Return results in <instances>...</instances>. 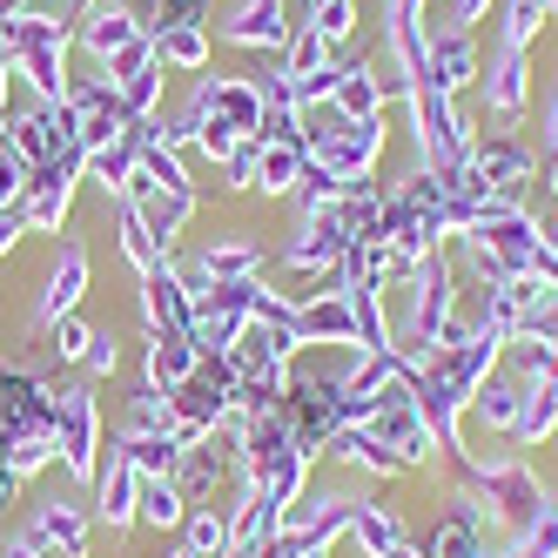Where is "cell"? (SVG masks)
<instances>
[{
  "instance_id": "cell-2",
  "label": "cell",
  "mask_w": 558,
  "mask_h": 558,
  "mask_svg": "<svg viewBox=\"0 0 558 558\" xmlns=\"http://www.w3.org/2000/svg\"><path fill=\"white\" fill-rule=\"evenodd\" d=\"M371 155H377V129H371V122H356L343 142L324 148V175H356V169H371Z\"/></svg>"
},
{
  "instance_id": "cell-16",
  "label": "cell",
  "mask_w": 558,
  "mask_h": 558,
  "mask_svg": "<svg viewBox=\"0 0 558 558\" xmlns=\"http://www.w3.org/2000/svg\"><path fill=\"white\" fill-rule=\"evenodd\" d=\"M310 8H316V0H310Z\"/></svg>"
},
{
  "instance_id": "cell-15",
  "label": "cell",
  "mask_w": 558,
  "mask_h": 558,
  "mask_svg": "<svg viewBox=\"0 0 558 558\" xmlns=\"http://www.w3.org/2000/svg\"><path fill=\"white\" fill-rule=\"evenodd\" d=\"M551 122H558V114H551Z\"/></svg>"
},
{
  "instance_id": "cell-3",
  "label": "cell",
  "mask_w": 558,
  "mask_h": 558,
  "mask_svg": "<svg viewBox=\"0 0 558 558\" xmlns=\"http://www.w3.org/2000/svg\"><path fill=\"white\" fill-rule=\"evenodd\" d=\"M229 41H283V0H250L229 21Z\"/></svg>"
},
{
  "instance_id": "cell-1",
  "label": "cell",
  "mask_w": 558,
  "mask_h": 558,
  "mask_svg": "<svg viewBox=\"0 0 558 558\" xmlns=\"http://www.w3.org/2000/svg\"><path fill=\"white\" fill-rule=\"evenodd\" d=\"M48 411H41V397H34L14 371H0V451H14L27 430H41Z\"/></svg>"
},
{
  "instance_id": "cell-14",
  "label": "cell",
  "mask_w": 558,
  "mask_h": 558,
  "mask_svg": "<svg viewBox=\"0 0 558 558\" xmlns=\"http://www.w3.org/2000/svg\"><path fill=\"white\" fill-rule=\"evenodd\" d=\"M545 8H551V14H558V0H545Z\"/></svg>"
},
{
  "instance_id": "cell-10",
  "label": "cell",
  "mask_w": 558,
  "mask_h": 558,
  "mask_svg": "<svg viewBox=\"0 0 558 558\" xmlns=\"http://www.w3.org/2000/svg\"><path fill=\"white\" fill-rule=\"evenodd\" d=\"M169 54L195 68V61H203V34H195V27H175V34H169Z\"/></svg>"
},
{
  "instance_id": "cell-6",
  "label": "cell",
  "mask_w": 558,
  "mask_h": 558,
  "mask_svg": "<svg viewBox=\"0 0 558 558\" xmlns=\"http://www.w3.org/2000/svg\"><path fill=\"white\" fill-rule=\"evenodd\" d=\"M296 162H303V155H296V142H276V148L263 155V162H256V182H263V189H290Z\"/></svg>"
},
{
  "instance_id": "cell-11",
  "label": "cell",
  "mask_w": 558,
  "mask_h": 558,
  "mask_svg": "<svg viewBox=\"0 0 558 558\" xmlns=\"http://www.w3.org/2000/svg\"><path fill=\"white\" fill-rule=\"evenodd\" d=\"M155 371H169V377L189 371V350H182V343H162V350H155Z\"/></svg>"
},
{
  "instance_id": "cell-4",
  "label": "cell",
  "mask_w": 558,
  "mask_h": 558,
  "mask_svg": "<svg viewBox=\"0 0 558 558\" xmlns=\"http://www.w3.org/2000/svg\"><path fill=\"white\" fill-rule=\"evenodd\" d=\"M337 101H343L350 122H371V114H377V74H371V68L343 74V82H337Z\"/></svg>"
},
{
  "instance_id": "cell-12",
  "label": "cell",
  "mask_w": 558,
  "mask_h": 558,
  "mask_svg": "<svg viewBox=\"0 0 558 558\" xmlns=\"http://www.w3.org/2000/svg\"><path fill=\"white\" fill-rule=\"evenodd\" d=\"M390 558H417V551H404V545H390Z\"/></svg>"
},
{
  "instance_id": "cell-9",
  "label": "cell",
  "mask_w": 558,
  "mask_h": 558,
  "mask_svg": "<svg viewBox=\"0 0 558 558\" xmlns=\"http://www.w3.org/2000/svg\"><path fill=\"white\" fill-rule=\"evenodd\" d=\"M492 101H498V108H518V101H525V68H518V54L498 68V82H492Z\"/></svg>"
},
{
  "instance_id": "cell-7",
  "label": "cell",
  "mask_w": 558,
  "mask_h": 558,
  "mask_svg": "<svg viewBox=\"0 0 558 558\" xmlns=\"http://www.w3.org/2000/svg\"><path fill=\"white\" fill-rule=\"evenodd\" d=\"M464 74H471V48L464 41H445V48H437V88H458Z\"/></svg>"
},
{
  "instance_id": "cell-5",
  "label": "cell",
  "mask_w": 558,
  "mask_h": 558,
  "mask_svg": "<svg viewBox=\"0 0 558 558\" xmlns=\"http://www.w3.org/2000/svg\"><path fill=\"white\" fill-rule=\"evenodd\" d=\"M296 330H303V337H350V330H356V316H350L343 303H316V310L296 316Z\"/></svg>"
},
{
  "instance_id": "cell-8",
  "label": "cell",
  "mask_w": 558,
  "mask_h": 558,
  "mask_svg": "<svg viewBox=\"0 0 558 558\" xmlns=\"http://www.w3.org/2000/svg\"><path fill=\"white\" fill-rule=\"evenodd\" d=\"M324 41H343L350 34V0H316V21H310Z\"/></svg>"
},
{
  "instance_id": "cell-13",
  "label": "cell",
  "mask_w": 558,
  "mask_h": 558,
  "mask_svg": "<svg viewBox=\"0 0 558 558\" xmlns=\"http://www.w3.org/2000/svg\"><path fill=\"white\" fill-rule=\"evenodd\" d=\"M551 189H558V155H551Z\"/></svg>"
}]
</instances>
